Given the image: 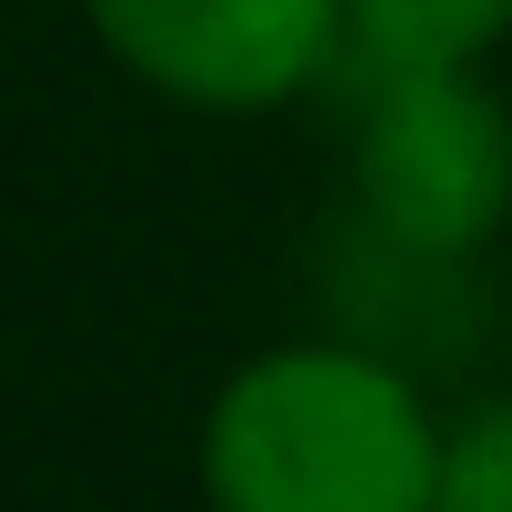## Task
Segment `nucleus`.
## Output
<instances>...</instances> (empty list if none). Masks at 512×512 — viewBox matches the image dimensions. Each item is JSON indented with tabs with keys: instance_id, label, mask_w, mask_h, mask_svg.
<instances>
[{
	"instance_id": "obj_1",
	"label": "nucleus",
	"mask_w": 512,
	"mask_h": 512,
	"mask_svg": "<svg viewBox=\"0 0 512 512\" xmlns=\"http://www.w3.org/2000/svg\"><path fill=\"white\" fill-rule=\"evenodd\" d=\"M452 412L372 332H292L241 352L201 422V512H432Z\"/></svg>"
},
{
	"instance_id": "obj_2",
	"label": "nucleus",
	"mask_w": 512,
	"mask_h": 512,
	"mask_svg": "<svg viewBox=\"0 0 512 512\" xmlns=\"http://www.w3.org/2000/svg\"><path fill=\"white\" fill-rule=\"evenodd\" d=\"M342 211L432 272H472L512 241V91L492 61L342 71Z\"/></svg>"
},
{
	"instance_id": "obj_5",
	"label": "nucleus",
	"mask_w": 512,
	"mask_h": 512,
	"mask_svg": "<svg viewBox=\"0 0 512 512\" xmlns=\"http://www.w3.org/2000/svg\"><path fill=\"white\" fill-rule=\"evenodd\" d=\"M432 512H512V392H492L452 422Z\"/></svg>"
},
{
	"instance_id": "obj_3",
	"label": "nucleus",
	"mask_w": 512,
	"mask_h": 512,
	"mask_svg": "<svg viewBox=\"0 0 512 512\" xmlns=\"http://www.w3.org/2000/svg\"><path fill=\"white\" fill-rule=\"evenodd\" d=\"M81 31L191 121H272L352 71L342 0H81Z\"/></svg>"
},
{
	"instance_id": "obj_4",
	"label": "nucleus",
	"mask_w": 512,
	"mask_h": 512,
	"mask_svg": "<svg viewBox=\"0 0 512 512\" xmlns=\"http://www.w3.org/2000/svg\"><path fill=\"white\" fill-rule=\"evenodd\" d=\"M342 21H352V71L492 61L512 41V0H342Z\"/></svg>"
}]
</instances>
